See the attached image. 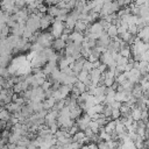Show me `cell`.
I'll return each mask as SVG.
<instances>
[{
	"mask_svg": "<svg viewBox=\"0 0 149 149\" xmlns=\"http://www.w3.org/2000/svg\"><path fill=\"white\" fill-rule=\"evenodd\" d=\"M106 33H107V35L109 36V37H112V38H115L116 36H118V26L116 24H114V23H112L109 27H108V29L106 30Z\"/></svg>",
	"mask_w": 149,
	"mask_h": 149,
	"instance_id": "cell-15",
	"label": "cell"
},
{
	"mask_svg": "<svg viewBox=\"0 0 149 149\" xmlns=\"http://www.w3.org/2000/svg\"><path fill=\"white\" fill-rule=\"evenodd\" d=\"M105 2H113V1H116V0H104Z\"/></svg>",
	"mask_w": 149,
	"mask_h": 149,
	"instance_id": "cell-32",
	"label": "cell"
},
{
	"mask_svg": "<svg viewBox=\"0 0 149 149\" xmlns=\"http://www.w3.org/2000/svg\"><path fill=\"white\" fill-rule=\"evenodd\" d=\"M74 30H77L79 33H83V31L87 30V22H85L83 20H77L76 26H74Z\"/></svg>",
	"mask_w": 149,
	"mask_h": 149,
	"instance_id": "cell-13",
	"label": "cell"
},
{
	"mask_svg": "<svg viewBox=\"0 0 149 149\" xmlns=\"http://www.w3.org/2000/svg\"><path fill=\"white\" fill-rule=\"evenodd\" d=\"M12 61L10 55H0V68H5Z\"/></svg>",
	"mask_w": 149,
	"mask_h": 149,
	"instance_id": "cell-17",
	"label": "cell"
},
{
	"mask_svg": "<svg viewBox=\"0 0 149 149\" xmlns=\"http://www.w3.org/2000/svg\"><path fill=\"white\" fill-rule=\"evenodd\" d=\"M88 127H90V128H91V129L93 130V133H95V134H97V133H98V130H99V129L101 128V127H100V126L98 125V122H97L95 120H93V119L91 120V122H90Z\"/></svg>",
	"mask_w": 149,
	"mask_h": 149,
	"instance_id": "cell-20",
	"label": "cell"
},
{
	"mask_svg": "<svg viewBox=\"0 0 149 149\" xmlns=\"http://www.w3.org/2000/svg\"><path fill=\"white\" fill-rule=\"evenodd\" d=\"M51 22H52V16H50L49 14L48 15H43L41 17V20H40V28L43 29V30H45L47 28L50 27Z\"/></svg>",
	"mask_w": 149,
	"mask_h": 149,
	"instance_id": "cell-6",
	"label": "cell"
},
{
	"mask_svg": "<svg viewBox=\"0 0 149 149\" xmlns=\"http://www.w3.org/2000/svg\"><path fill=\"white\" fill-rule=\"evenodd\" d=\"M24 1H26V5H30V3L34 2L35 0H24Z\"/></svg>",
	"mask_w": 149,
	"mask_h": 149,
	"instance_id": "cell-30",
	"label": "cell"
},
{
	"mask_svg": "<svg viewBox=\"0 0 149 149\" xmlns=\"http://www.w3.org/2000/svg\"><path fill=\"white\" fill-rule=\"evenodd\" d=\"M2 90H3V86H2V85H0V92H1Z\"/></svg>",
	"mask_w": 149,
	"mask_h": 149,
	"instance_id": "cell-34",
	"label": "cell"
},
{
	"mask_svg": "<svg viewBox=\"0 0 149 149\" xmlns=\"http://www.w3.org/2000/svg\"><path fill=\"white\" fill-rule=\"evenodd\" d=\"M119 54H120L122 57H126V58H128V57L130 56V48H128V47H123L122 49H120Z\"/></svg>",
	"mask_w": 149,
	"mask_h": 149,
	"instance_id": "cell-21",
	"label": "cell"
},
{
	"mask_svg": "<svg viewBox=\"0 0 149 149\" xmlns=\"http://www.w3.org/2000/svg\"><path fill=\"white\" fill-rule=\"evenodd\" d=\"M120 5L118 3V1H113V2H105L101 10H100V16H105L108 14H114L116 10H119Z\"/></svg>",
	"mask_w": 149,
	"mask_h": 149,
	"instance_id": "cell-1",
	"label": "cell"
},
{
	"mask_svg": "<svg viewBox=\"0 0 149 149\" xmlns=\"http://www.w3.org/2000/svg\"><path fill=\"white\" fill-rule=\"evenodd\" d=\"M6 106V108L9 111V112H13V113H16V112H21V109H22V106H20L19 104H16V102H9V104H7V105H5Z\"/></svg>",
	"mask_w": 149,
	"mask_h": 149,
	"instance_id": "cell-16",
	"label": "cell"
},
{
	"mask_svg": "<svg viewBox=\"0 0 149 149\" xmlns=\"http://www.w3.org/2000/svg\"><path fill=\"white\" fill-rule=\"evenodd\" d=\"M0 6H1V9L2 10H5V12H7V13H16L20 8L15 5V1L14 0H2L1 2H0Z\"/></svg>",
	"mask_w": 149,
	"mask_h": 149,
	"instance_id": "cell-2",
	"label": "cell"
},
{
	"mask_svg": "<svg viewBox=\"0 0 149 149\" xmlns=\"http://www.w3.org/2000/svg\"><path fill=\"white\" fill-rule=\"evenodd\" d=\"M10 118V114H9V111L7 108H2L0 111V120H3V121H7L9 120Z\"/></svg>",
	"mask_w": 149,
	"mask_h": 149,
	"instance_id": "cell-19",
	"label": "cell"
},
{
	"mask_svg": "<svg viewBox=\"0 0 149 149\" xmlns=\"http://www.w3.org/2000/svg\"><path fill=\"white\" fill-rule=\"evenodd\" d=\"M1 109H2V108H1V106H0V111H1Z\"/></svg>",
	"mask_w": 149,
	"mask_h": 149,
	"instance_id": "cell-36",
	"label": "cell"
},
{
	"mask_svg": "<svg viewBox=\"0 0 149 149\" xmlns=\"http://www.w3.org/2000/svg\"><path fill=\"white\" fill-rule=\"evenodd\" d=\"M10 134H12V133H9L8 129H3V130L1 132V134H0V137L3 139V140H8L9 136H10Z\"/></svg>",
	"mask_w": 149,
	"mask_h": 149,
	"instance_id": "cell-26",
	"label": "cell"
},
{
	"mask_svg": "<svg viewBox=\"0 0 149 149\" xmlns=\"http://www.w3.org/2000/svg\"><path fill=\"white\" fill-rule=\"evenodd\" d=\"M76 22H77V20H76V19H73L71 15H69V16L66 17V20L64 21V26H65V28H66V29L72 30V29H74Z\"/></svg>",
	"mask_w": 149,
	"mask_h": 149,
	"instance_id": "cell-11",
	"label": "cell"
},
{
	"mask_svg": "<svg viewBox=\"0 0 149 149\" xmlns=\"http://www.w3.org/2000/svg\"><path fill=\"white\" fill-rule=\"evenodd\" d=\"M2 102V95H1V93H0V104Z\"/></svg>",
	"mask_w": 149,
	"mask_h": 149,
	"instance_id": "cell-33",
	"label": "cell"
},
{
	"mask_svg": "<svg viewBox=\"0 0 149 149\" xmlns=\"http://www.w3.org/2000/svg\"><path fill=\"white\" fill-rule=\"evenodd\" d=\"M58 1H59V0H44V2H47V3L50 5V6H51V5H57Z\"/></svg>",
	"mask_w": 149,
	"mask_h": 149,
	"instance_id": "cell-28",
	"label": "cell"
},
{
	"mask_svg": "<svg viewBox=\"0 0 149 149\" xmlns=\"http://www.w3.org/2000/svg\"><path fill=\"white\" fill-rule=\"evenodd\" d=\"M81 108L79 105H74V106H71L70 107V118L71 119H78L80 115H81Z\"/></svg>",
	"mask_w": 149,
	"mask_h": 149,
	"instance_id": "cell-8",
	"label": "cell"
},
{
	"mask_svg": "<svg viewBox=\"0 0 149 149\" xmlns=\"http://www.w3.org/2000/svg\"><path fill=\"white\" fill-rule=\"evenodd\" d=\"M120 35H121V40L125 41V42H129V41L132 40V36H133L128 30L125 31V33H122V34H120Z\"/></svg>",
	"mask_w": 149,
	"mask_h": 149,
	"instance_id": "cell-22",
	"label": "cell"
},
{
	"mask_svg": "<svg viewBox=\"0 0 149 149\" xmlns=\"http://www.w3.org/2000/svg\"><path fill=\"white\" fill-rule=\"evenodd\" d=\"M74 87H76L80 93H84V92H86V90H87L86 84H84L83 81H79V80H77V81L74 83Z\"/></svg>",
	"mask_w": 149,
	"mask_h": 149,
	"instance_id": "cell-18",
	"label": "cell"
},
{
	"mask_svg": "<svg viewBox=\"0 0 149 149\" xmlns=\"http://www.w3.org/2000/svg\"><path fill=\"white\" fill-rule=\"evenodd\" d=\"M26 149H38V148H37L36 146H34V144H33V143L30 142V143H29V144L27 146V148H26Z\"/></svg>",
	"mask_w": 149,
	"mask_h": 149,
	"instance_id": "cell-29",
	"label": "cell"
},
{
	"mask_svg": "<svg viewBox=\"0 0 149 149\" xmlns=\"http://www.w3.org/2000/svg\"><path fill=\"white\" fill-rule=\"evenodd\" d=\"M55 50H57V51H59V50H62V49H64L65 47H66V43H65V41L64 40H62L61 37H58V38H56L54 42H52V45H51Z\"/></svg>",
	"mask_w": 149,
	"mask_h": 149,
	"instance_id": "cell-10",
	"label": "cell"
},
{
	"mask_svg": "<svg viewBox=\"0 0 149 149\" xmlns=\"http://www.w3.org/2000/svg\"><path fill=\"white\" fill-rule=\"evenodd\" d=\"M137 34H139V38L140 40H142L144 42L149 41V26H146V27L141 28Z\"/></svg>",
	"mask_w": 149,
	"mask_h": 149,
	"instance_id": "cell-9",
	"label": "cell"
},
{
	"mask_svg": "<svg viewBox=\"0 0 149 149\" xmlns=\"http://www.w3.org/2000/svg\"><path fill=\"white\" fill-rule=\"evenodd\" d=\"M56 99L54 98V97H48L44 101H43V107H44V109H50V108H54V106H55V104H56Z\"/></svg>",
	"mask_w": 149,
	"mask_h": 149,
	"instance_id": "cell-12",
	"label": "cell"
},
{
	"mask_svg": "<svg viewBox=\"0 0 149 149\" xmlns=\"http://www.w3.org/2000/svg\"><path fill=\"white\" fill-rule=\"evenodd\" d=\"M84 38H85L84 35H83L81 33L77 31V30L72 31V33L69 35V40H70L71 42H73V43H77V44H81L83 41H84Z\"/></svg>",
	"mask_w": 149,
	"mask_h": 149,
	"instance_id": "cell-4",
	"label": "cell"
},
{
	"mask_svg": "<svg viewBox=\"0 0 149 149\" xmlns=\"http://www.w3.org/2000/svg\"><path fill=\"white\" fill-rule=\"evenodd\" d=\"M120 116H121L120 109H113V108H112V115H111V118H112L113 120H118Z\"/></svg>",
	"mask_w": 149,
	"mask_h": 149,
	"instance_id": "cell-25",
	"label": "cell"
},
{
	"mask_svg": "<svg viewBox=\"0 0 149 149\" xmlns=\"http://www.w3.org/2000/svg\"><path fill=\"white\" fill-rule=\"evenodd\" d=\"M80 149H90V147H88V144H84V146H83Z\"/></svg>",
	"mask_w": 149,
	"mask_h": 149,
	"instance_id": "cell-31",
	"label": "cell"
},
{
	"mask_svg": "<svg viewBox=\"0 0 149 149\" xmlns=\"http://www.w3.org/2000/svg\"><path fill=\"white\" fill-rule=\"evenodd\" d=\"M64 28H65V26H64V22L55 20V21L52 22L51 35H52L55 38H58V37H61V36H62V34L64 33Z\"/></svg>",
	"mask_w": 149,
	"mask_h": 149,
	"instance_id": "cell-3",
	"label": "cell"
},
{
	"mask_svg": "<svg viewBox=\"0 0 149 149\" xmlns=\"http://www.w3.org/2000/svg\"><path fill=\"white\" fill-rule=\"evenodd\" d=\"M58 114H59V112L56 111V109H54V111H49V112L47 113L45 118H44L45 122H47L48 125L51 123V122H56V121H57V118H58Z\"/></svg>",
	"mask_w": 149,
	"mask_h": 149,
	"instance_id": "cell-7",
	"label": "cell"
},
{
	"mask_svg": "<svg viewBox=\"0 0 149 149\" xmlns=\"http://www.w3.org/2000/svg\"><path fill=\"white\" fill-rule=\"evenodd\" d=\"M2 78V74H1V68H0V79Z\"/></svg>",
	"mask_w": 149,
	"mask_h": 149,
	"instance_id": "cell-35",
	"label": "cell"
},
{
	"mask_svg": "<svg viewBox=\"0 0 149 149\" xmlns=\"http://www.w3.org/2000/svg\"><path fill=\"white\" fill-rule=\"evenodd\" d=\"M91 120H92V119H91L87 114H85L84 116H81V118L77 121V125H78L79 129H80V130H85V129L88 127V125H90Z\"/></svg>",
	"mask_w": 149,
	"mask_h": 149,
	"instance_id": "cell-5",
	"label": "cell"
},
{
	"mask_svg": "<svg viewBox=\"0 0 149 149\" xmlns=\"http://www.w3.org/2000/svg\"><path fill=\"white\" fill-rule=\"evenodd\" d=\"M83 69L90 72L92 69H94V66H93V63H92V62H90V61H85V62H84V65H83Z\"/></svg>",
	"mask_w": 149,
	"mask_h": 149,
	"instance_id": "cell-23",
	"label": "cell"
},
{
	"mask_svg": "<svg viewBox=\"0 0 149 149\" xmlns=\"http://www.w3.org/2000/svg\"><path fill=\"white\" fill-rule=\"evenodd\" d=\"M9 29H10V28H9L7 24H5V26H3V28L1 29L0 36H1V37H7V36H8V34H9Z\"/></svg>",
	"mask_w": 149,
	"mask_h": 149,
	"instance_id": "cell-24",
	"label": "cell"
},
{
	"mask_svg": "<svg viewBox=\"0 0 149 149\" xmlns=\"http://www.w3.org/2000/svg\"><path fill=\"white\" fill-rule=\"evenodd\" d=\"M0 2H1V1H0Z\"/></svg>",
	"mask_w": 149,
	"mask_h": 149,
	"instance_id": "cell-37",
	"label": "cell"
},
{
	"mask_svg": "<svg viewBox=\"0 0 149 149\" xmlns=\"http://www.w3.org/2000/svg\"><path fill=\"white\" fill-rule=\"evenodd\" d=\"M41 87H42V88L44 90V92H45V91H48V90L51 87V83H50V81H48V80L45 79V81H44V83L41 85Z\"/></svg>",
	"mask_w": 149,
	"mask_h": 149,
	"instance_id": "cell-27",
	"label": "cell"
},
{
	"mask_svg": "<svg viewBox=\"0 0 149 149\" xmlns=\"http://www.w3.org/2000/svg\"><path fill=\"white\" fill-rule=\"evenodd\" d=\"M59 13H61V8H59L57 5H51V6H49V8H48V14H49L50 16L56 17V16L59 15Z\"/></svg>",
	"mask_w": 149,
	"mask_h": 149,
	"instance_id": "cell-14",
	"label": "cell"
}]
</instances>
